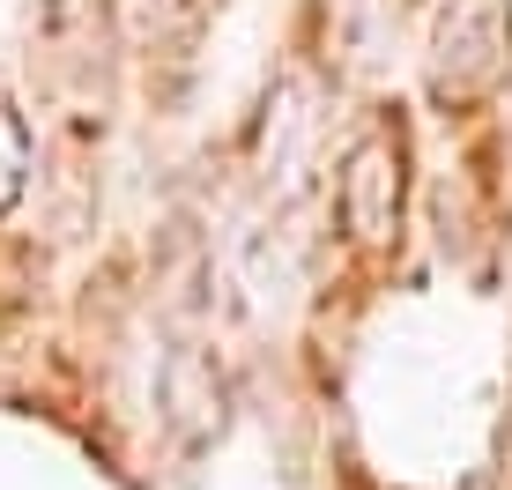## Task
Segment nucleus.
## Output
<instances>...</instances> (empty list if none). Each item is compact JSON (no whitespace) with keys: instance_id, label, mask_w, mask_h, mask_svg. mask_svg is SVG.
<instances>
[{"instance_id":"f03ea898","label":"nucleus","mask_w":512,"mask_h":490,"mask_svg":"<svg viewBox=\"0 0 512 490\" xmlns=\"http://www.w3.org/2000/svg\"><path fill=\"white\" fill-rule=\"evenodd\" d=\"M401 171H409V156H401V134H357L342 156V179H334V208H342V231L357 245H386L401 223Z\"/></svg>"},{"instance_id":"f257e3e1","label":"nucleus","mask_w":512,"mask_h":490,"mask_svg":"<svg viewBox=\"0 0 512 490\" xmlns=\"http://www.w3.org/2000/svg\"><path fill=\"white\" fill-rule=\"evenodd\" d=\"M505 45H512V15L505 0H453L431 30V90L446 104H468L498 82L505 67Z\"/></svg>"},{"instance_id":"7ed1b4c3","label":"nucleus","mask_w":512,"mask_h":490,"mask_svg":"<svg viewBox=\"0 0 512 490\" xmlns=\"http://www.w3.org/2000/svg\"><path fill=\"white\" fill-rule=\"evenodd\" d=\"M23 171H30V127L8 97H0V208L23 194Z\"/></svg>"}]
</instances>
